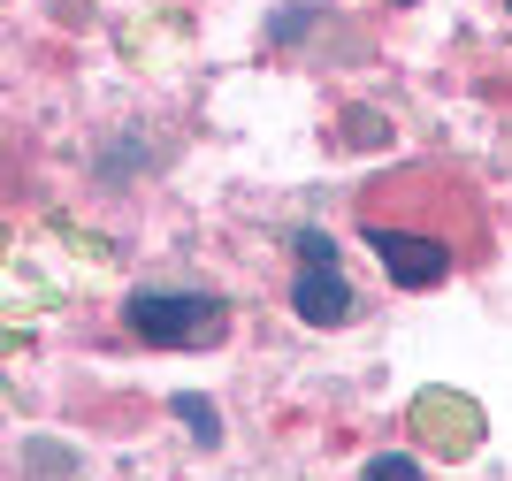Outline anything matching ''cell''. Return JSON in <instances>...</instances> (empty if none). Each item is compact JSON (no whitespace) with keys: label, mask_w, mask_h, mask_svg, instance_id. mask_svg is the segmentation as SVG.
<instances>
[{"label":"cell","mask_w":512,"mask_h":481,"mask_svg":"<svg viewBox=\"0 0 512 481\" xmlns=\"http://www.w3.org/2000/svg\"><path fill=\"white\" fill-rule=\"evenodd\" d=\"M176 420L192 428V443H199V451H214V443H222V413H214V405L199 398V390H184V398H176Z\"/></svg>","instance_id":"277c9868"},{"label":"cell","mask_w":512,"mask_h":481,"mask_svg":"<svg viewBox=\"0 0 512 481\" xmlns=\"http://www.w3.org/2000/svg\"><path fill=\"white\" fill-rule=\"evenodd\" d=\"M360 481H421V466L398 459V451H383V459H367V474H360Z\"/></svg>","instance_id":"5b68a950"},{"label":"cell","mask_w":512,"mask_h":481,"mask_svg":"<svg viewBox=\"0 0 512 481\" xmlns=\"http://www.w3.org/2000/svg\"><path fill=\"white\" fill-rule=\"evenodd\" d=\"M291 314H299L306 329H344V321H352V283L337 275V260H299Z\"/></svg>","instance_id":"3957f363"},{"label":"cell","mask_w":512,"mask_h":481,"mask_svg":"<svg viewBox=\"0 0 512 481\" xmlns=\"http://www.w3.org/2000/svg\"><path fill=\"white\" fill-rule=\"evenodd\" d=\"M505 8H512V0H505Z\"/></svg>","instance_id":"52a82bcc"},{"label":"cell","mask_w":512,"mask_h":481,"mask_svg":"<svg viewBox=\"0 0 512 481\" xmlns=\"http://www.w3.org/2000/svg\"><path fill=\"white\" fill-rule=\"evenodd\" d=\"M367 245H375V260L390 268L398 291H428V283L451 275V252L436 245V237H421V230H367Z\"/></svg>","instance_id":"7a4b0ae2"},{"label":"cell","mask_w":512,"mask_h":481,"mask_svg":"<svg viewBox=\"0 0 512 481\" xmlns=\"http://www.w3.org/2000/svg\"><path fill=\"white\" fill-rule=\"evenodd\" d=\"M130 329L161 352H184V344H214L230 314L214 291H130Z\"/></svg>","instance_id":"6da1fadb"},{"label":"cell","mask_w":512,"mask_h":481,"mask_svg":"<svg viewBox=\"0 0 512 481\" xmlns=\"http://www.w3.org/2000/svg\"><path fill=\"white\" fill-rule=\"evenodd\" d=\"M291 245H299V260H337V245H329V237H321V230H299V237H291Z\"/></svg>","instance_id":"8992f818"}]
</instances>
